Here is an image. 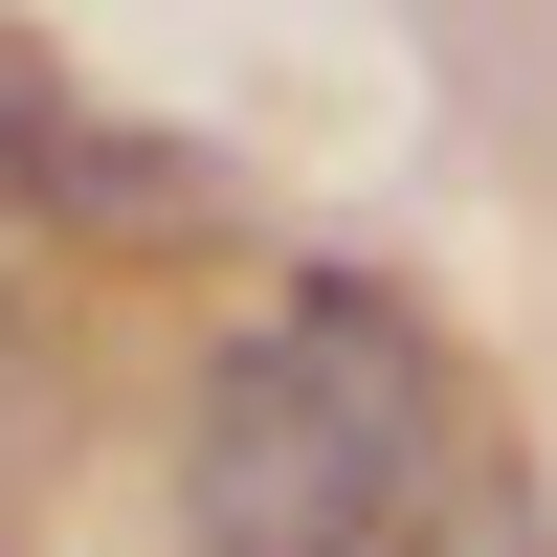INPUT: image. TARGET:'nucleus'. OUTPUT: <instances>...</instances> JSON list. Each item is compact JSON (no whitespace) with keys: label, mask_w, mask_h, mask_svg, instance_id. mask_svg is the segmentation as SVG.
<instances>
[{"label":"nucleus","mask_w":557,"mask_h":557,"mask_svg":"<svg viewBox=\"0 0 557 557\" xmlns=\"http://www.w3.org/2000/svg\"><path fill=\"white\" fill-rule=\"evenodd\" d=\"M446 469V380L380 290H268L201 357V424H178V535L201 557H401Z\"/></svg>","instance_id":"f257e3e1"},{"label":"nucleus","mask_w":557,"mask_h":557,"mask_svg":"<svg viewBox=\"0 0 557 557\" xmlns=\"http://www.w3.org/2000/svg\"><path fill=\"white\" fill-rule=\"evenodd\" d=\"M446 557H535V535H513V513H469V535H446Z\"/></svg>","instance_id":"f03ea898"}]
</instances>
